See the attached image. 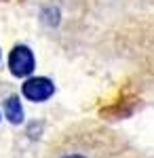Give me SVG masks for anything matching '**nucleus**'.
Masks as SVG:
<instances>
[{
	"label": "nucleus",
	"instance_id": "2",
	"mask_svg": "<svg viewBox=\"0 0 154 158\" xmlns=\"http://www.w3.org/2000/svg\"><path fill=\"white\" fill-rule=\"evenodd\" d=\"M21 93L25 99H30L34 103H42L55 93V85H53V80H49L45 76H34V78H28L24 82Z\"/></svg>",
	"mask_w": 154,
	"mask_h": 158
},
{
	"label": "nucleus",
	"instance_id": "3",
	"mask_svg": "<svg viewBox=\"0 0 154 158\" xmlns=\"http://www.w3.org/2000/svg\"><path fill=\"white\" fill-rule=\"evenodd\" d=\"M4 114H6L9 122H13V124H21L24 122V106H21L19 97H15V95L6 97V101H4Z\"/></svg>",
	"mask_w": 154,
	"mask_h": 158
},
{
	"label": "nucleus",
	"instance_id": "1",
	"mask_svg": "<svg viewBox=\"0 0 154 158\" xmlns=\"http://www.w3.org/2000/svg\"><path fill=\"white\" fill-rule=\"evenodd\" d=\"M34 65H36L34 53L28 49L25 44H17V47H13L11 55H9V68H11L13 76H17V78H25V76L32 74Z\"/></svg>",
	"mask_w": 154,
	"mask_h": 158
},
{
	"label": "nucleus",
	"instance_id": "4",
	"mask_svg": "<svg viewBox=\"0 0 154 158\" xmlns=\"http://www.w3.org/2000/svg\"><path fill=\"white\" fill-rule=\"evenodd\" d=\"M63 158H84L83 154H70V156H63Z\"/></svg>",
	"mask_w": 154,
	"mask_h": 158
}]
</instances>
